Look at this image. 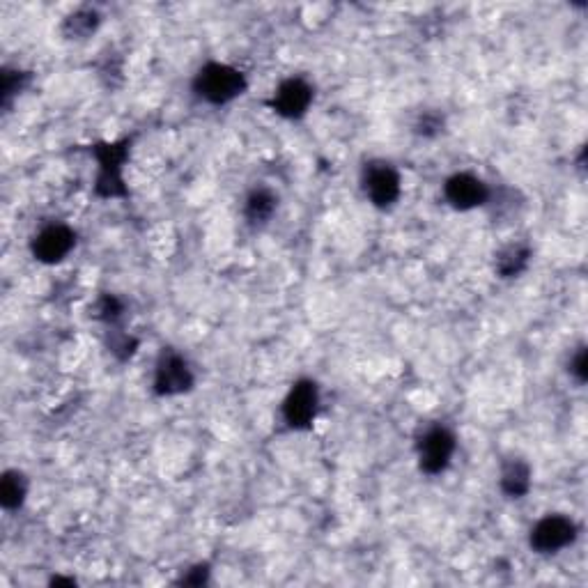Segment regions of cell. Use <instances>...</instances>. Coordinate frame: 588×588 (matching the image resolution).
<instances>
[{"label":"cell","mask_w":588,"mask_h":588,"mask_svg":"<svg viewBox=\"0 0 588 588\" xmlns=\"http://www.w3.org/2000/svg\"><path fill=\"white\" fill-rule=\"evenodd\" d=\"M529 260L531 251L524 244H510L497 253V265L494 267H497V272L504 278H515L529 267Z\"/></svg>","instance_id":"cell-13"},{"label":"cell","mask_w":588,"mask_h":588,"mask_svg":"<svg viewBox=\"0 0 588 588\" xmlns=\"http://www.w3.org/2000/svg\"><path fill=\"white\" fill-rule=\"evenodd\" d=\"M501 490H504L510 499H522L526 492L531 490V469L529 464L522 460H513L501 474Z\"/></svg>","instance_id":"cell-11"},{"label":"cell","mask_w":588,"mask_h":588,"mask_svg":"<svg viewBox=\"0 0 588 588\" xmlns=\"http://www.w3.org/2000/svg\"><path fill=\"white\" fill-rule=\"evenodd\" d=\"M320 407V391L311 379H301L290 389L288 398L283 402V419L294 430L311 428Z\"/></svg>","instance_id":"cell-5"},{"label":"cell","mask_w":588,"mask_h":588,"mask_svg":"<svg viewBox=\"0 0 588 588\" xmlns=\"http://www.w3.org/2000/svg\"><path fill=\"white\" fill-rule=\"evenodd\" d=\"M97 26H99L97 14L83 10V12L72 14V17L65 21V33L69 40H85V37L95 33Z\"/></svg>","instance_id":"cell-15"},{"label":"cell","mask_w":588,"mask_h":588,"mask_svg":"<svg viewBox=\"0 0 588 588\" xmlns=\"http://www.w3.org/2000/svg\"><path fill=\"white\" fill-rule=\"evenodd\" d=\"M276 207H278V200L272 191L255 189L251 196L246 198L244 214H246V219L253 223V226H262V223H267L269 219H272Z\"/></svg>","instance_id":"cell-12"},{"label":"cell","mask_w":588,"mask_h":588,"mask_svg":"<svg viewBox=\"0 0 588 588\" xmlns=\"http://www.w3.org/2000/svg\"><path fill=\"white\" fill-rule=\"evenodd\" d=\"M444 196L448 205H453L455 210H474L478 205L490 203V189L481 180V177L471 173H458L444 184Z\"/></svg>","instance_id":"cell-8"},{"label":"cell","mask_w":588,"mask_h":588,"mask_svg":"<svg viewBox=\"0 0 588 588\" xmlns=\"http://www.w3.org/2000/svg\"><path fill=\"white\" fill-rule=\"evenodd\" d=\"M363 191H366L370 203L382 207V210L396 205L402 191L398 170L386 161H373L363 170Z\"/></svg>","instance_id":"cell-2"},{"label":"cell","mask_w":588,"mask_h":588,"mask_svg":"<svg viewBox=\"0 0 588 588\" xmlns=\"http://www.w3.org/2000/svg\"><path fill=\"white\" fill-rule=\"evenodd\" d=\"M416 129H419V134H423V136L437 134V131L441 129L439 115H435V113H425L423 118L419 120V125H416Z\"/></svg>","instance_id":"cell-17"},{"label":"cell","mask_w":588,"mask_h":588,"mask_svg":"<svg viewBox=\"0 0 588 588\" xmlns=\"http://www.w3.org/2000/svg\"><path fill=\"white\" fill-rule=\"evenodd\" d=\"M311 104H313V88L311 83L304 79L283 81L272 97L274 111L281 115V118H288V120H297L301 118V115H306Z\"/></svg>","instance_id":"cell-9"},{"label":"cell","mask_w":588,"mask_h":588,"mask_svg":"<svg viewBox=\"0 0 588 588\" xmlns=\"http://www.w3.org/2000/svg\"><path fill=\"white\" fill-rule=\"evenodd\" d=\"M76 246V235L72 228L63 226V223H51L37 232L33 239V255L35 260L44 262V265H56V262L65 260Z\"/></svg>","instance_id":"cell-7"},{"label":"cell","mask_w":588,"mask_h":588,"mask_svg":"<svg viewBox=\"0 0 588 588\" xmlns=\"http://www.w3.org/2000/svg\"><path fill=\"white\" fill-rule=\"evenodd\" d=\"M122 311H125V308H122V301L111 297V294H108V297H104L102 304H99V317H102V320H106L108 324L118 322L120 317H122Z\"/></svg>","instance_id":"cell-16"},{"label":"cell","mask_w":588,"mask_h":588,"mask_svg":"<svg viewBox=\"0 0 588 588\" xmlns=\"http://www.w3.org/2000/svg\"><path fill=\"white\" fill-rule=\"evenodd\" d=\"M570 373L575 375L579 382H586V350H584V347L575 354V357H572Z\"/></svg>","instance_id":"cell-18"},{"label":"cell","mask_w":588,"mask_h":588,"mask_svg":"<svg viewBox=\"0 0 588 588\" xmlns=\"http://www.w3.org/2000/svg\"><path fill=\"white\" fill-rule=\"evenodd\" d=\"M193 386V373L187 359L175 352H164L154 370V391L159 396H180Z\"/></svg>","instance_id":"cell-6"},{"label":"cell","mask_w":588,"mask_h":588,"mask_svg":"<svg viewBox=\"0 0 588 588\" xmlns=\"http://www.w3.org/2000/svg\"><path fill=\"white\" fill-rule=\"evenodd\" d=\"M28 492V483L23 474L19 471H7L3 476V483H0V501H3L5 510H17L23 499H26Z\"/></svg>","instance_id":"cell-14"},{"label":"cell","mask_w":588,"mask_h":588,"mask_svg":"<svg viewBox=\"0 0 588 588\" xmlns=\"http://www.w3.org/2000/svg\"><path fill=\"white\" fill-rule=\"evenodd\" d=\"M198 97L205 99L214 106L230 104L246 90V79L239 69L230 67L226 63H210L196 74L193 81Z\"/></svg>","instance_id":"cell-1"},{"label":"cell","mask_w":588,"mask_h":588,"mask_svg":"<svg viewBox=\"0 0 588 588\" xmlns=\"http://www.w3.org/2000/svg\"><path fill=\"white\" fill-rule=\"evenodd\" d=\"M455 453V435L444 425H432L419 441V464L425 474H441Z\"/></svg>","instance_id":"cell-3"},{"label":"cell","mask_w":588,"mask_h":588,"mask_svg":"<svg viewBox=\"0 0 588 588\" xmlns=\"http://www.w3.org/2000/svg\"><path fill=\"white\" fill-rule=\"evenodd\" d=\"M577 526L566 515H547L531 529V547L538 554H556L575 543Z\"/></svg>","instance_id":"cell-4"},{"label":"cell","mask_w":588,"mask_h":588,"mask_svg":"<svg viewBox=\"0 0 588 588\" xmlns=\"http://www.w3.org/2000/svg\"><path fill=\"white\" fill-rule=\"evenodd\" d=\"M125 147L120 145H104L97 152L99 159V180L97 187L104 196H118L122 191V164H125Z\"/></svg>","instance_id":"cell-10"}]
</instances>
